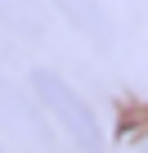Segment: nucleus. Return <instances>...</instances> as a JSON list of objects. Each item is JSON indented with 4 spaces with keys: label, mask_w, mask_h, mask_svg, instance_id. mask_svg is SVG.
<instances>
[{
    "label": "nucleus",
    "mask_w": 148,
    "mask_h": 153,
    "mask_svg": "<svg viewBox=\"0 0 148 153\" xmlns=\"http://www.w3.org/2000/svg\"><path fill=\"white\" fill-rule=\"evenodd\" d=\"M0 153H9V149H5V144H0Z\"/></svg>",
    "instance_id": "7ed1b4c3"
},
{
    "label": "nucleus",
    "mask_w": 148,
    "mask_h": 153,
    "mask_svg": "<svg viewBox=\"0 0 148 153\" xmlns=\"http://www.w3.org/2000/svg\"><path fill=\"white\" fill-rule=\"evenodd\" d=\"M36 99H40V108L58 122V131L77 144L81 153H103V126H99V117L90 113V104L72 90L63 76L36 72Z\"/></svg>",
    "instance_id": "f257e3e1"
},
{
    "label": "nucleus",
    "mask_w": 148,
    "mask_h": 153,
    "mask_svg": "<svg viewBox=\"0 0 148 153\" xmlns=\"http://www.w3.org/2000/svg\"><path fill=\"white\" fill-rule=\"evenodd\" d=\"M54 5L77 23V27H85L90 36H103V32H108V18H103V9H99V0H54Z\"/></svg>",
    "instance_id": "f03ea898"
}]
</instances>
